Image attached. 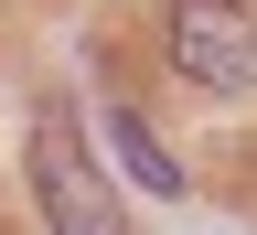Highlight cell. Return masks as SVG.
Instances as JSON below:
<instances>
[{
  "label": "cell",
  "mask_w": 257,
  "mask_h": 235,
  "mask_svg": "<svg viewBox=\"0 0 257 235\" xmlns=\"http://www.w3.org/2000/svg\"><path fill=\"white\" fill-rule=\"evenodd\" d=\"M107 139H118V160H128V171H140V192H182V171H172V160H161V139H150L140 118H118Z\"/></svg>",
  "instance_id": "cell-3"
},
{
  "label": "cell",
  "mask_w": 257,
  "mask_h": 235,
  "mask_svg": "<svg viewBox=\"0 0 257 235\" xmlns=\"http://www.w3.org/2000/svg\"><path fill=\"white\" fill-rule=\"evenodd\" d=\"M172 64L193 86H257V0H182L172 11Z\"/></svg>",
  "instance_id": "cell-2"
},
{
  "label": "cell",
  "mask_w": 257,
  "mask_h": 235,
  "mask_svg": "<svg viewBox=\"0 0 257 235\" xmlns=\"http://www.w3.org/2000/svg\"><path fill=\"white\" fill-rule=\"evenodd\" d=\"M32 203H43V224H54V235H128V224H118L107 171L86 160L75 107H32Z\"/></svg>",
  "instance_id": "cell-1"
}]
</instances>
